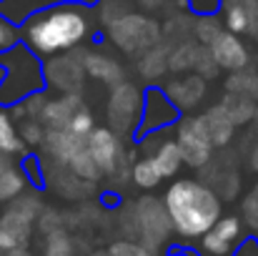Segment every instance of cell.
<instances>
[{
	"mask_svg": "<svg viewBox=\"0 0 258 256\" xmlns=\"http://www.w3.org/2000/svg\"><path fill=\"white\" fill-rule=\"evenodd\" d=\"M93 30L83 5H50L23 20V40L35 56H58L78 48Z\"/></svg>",
	"mask_w": 258,
	"mask_h": 256,
	"instance_id": "6da1fadb",
	"label": "cell"
},
{
	"mask_svg": "<svg viewBox=\"0 0 258 256\" xmlns=\"http://www.w3.org/2000/svg\"><path fill=\"white\" fill-rule=\"evenodd\" d=\"M163 203L168 209L173 231L180 239H201L223 216L221 196L208 183L196 178L173 181L166 188Z\"/></svg>",
	"mask_w": 258,
	"mask_h": 256,
	"instance_id": "7a4b0ae2",
	"label": "cell"
},
{
	"mask_svg": "<svg viewBox=\"0 0 258 256\" xmlns=\"http://www.w3.org/2000/svg\"><path fill=\"white\" fill-rule=\"evenodd\" d=\"M0 68H3L0 106H5V108H10V106L20 103L23 98L45 88L43 63L25 43H15L13 48L3 50L0 53Z\"/></svg>",
	"mask_w": 258,
	"mask_h": 256,
	"instance_id": "3957f363",
	"label": "cell"
},
{
	"mask_svg": "<svg viewBox=\"0 0 258 256\" xmlns=\"http://www.w3.org/2000/svg\"><path fill=\"white\" fill-rule=\"evenodd\" d=\"M120 226L131 241H141L151 251H161L173 236V224L163 198L156 196H141L136 203H131L123 216Z\"/></svg>",
	"mask_w": 258,
	"mask_h": 256,
	"instance_id": "277c9868",
	"label": "cell"
},
{
	"mask_svg": "<svg viewBox=\"0 0 258 256\" xmlns=\"http://www.w3.org/2000/svg\"><path fill=\"white\" fill-rule=\"evenodd\" d=\"M108 30V40L113 48H118L125 56L138 58L141 53H146L148 48H153L156 43L163 40V25L161 20H156L148 13H125L118 20H113L110 25H105Z\"/></svg>",
	"mask_w": 258,
	"mask_h": 256,
	"instance_id": "5b68a950",
	"label": "cell"
},
{
	"mask_svg": "<svg viewBox=\"0 0 258 256\" xmlns=\"http://www.w3.org/2000/svg\"><path fill=\"white\" fill-rule=\"evenodd\" d=\"M141 108H143V88L138 83L120 81V83L110 85V95L105 106L108 128L118 136H136Z\"/></svg>",
	"mask_w": 258,
	"mask_h": 256,
	"instance_id": "8992f818",
	"label": "cell"
},
{
	"mask_svg": "<svg viewBox=\"0 0 258 256\" xmlns=\"http://www.w3.org/2000/svg\"><path fill=\"white\" fill-rule=\"evenodd\" d=\"M173 141L178 143L185 166H190V169H206L208 166V161L213 156V143L208 138V131H206L201 116L178 118Z\"/></svg>",
	"mask_w": 258,
	"mask_h": 256,
	"instance_id": "52a82bcc",
	"label": "cell"
},
{
	"mask_svg": "<svg viewBox=\"0 0 258 256\" xmlns=\"http://www.w3.org/2000/svg\"><path fill=\"white\" fill-rule=\"evenodd\" d=\"M86 143L103 176H110V178L123 176V171L128 169V156L123 151L118 133H113L108 126H95L86 136Z\"/></svg>",
	"mask_w": 258,
	"mask_h": 256,
	"instance_id": "ba28073f",
	"label": "cell"
},
{
	"mask_svg": "<svg viewBox=\"0 0 258 256\" xmlns=\"http://www.w3.org/2000/svg\"><path fill=\"white\" fill-rule=\"evenodd\" d=\"M43 78H45L48 88H53L58 93H78L86 83L83 50H78V56H76V48L68 53L50 56L43 63Z\"/></svg>",
	"mask_w": 258,
	"mask_h": 256,
	"instance_id": "9c48e42d",
	"label": "cell"
},
{
	"mask_svg": "<svg viewBox=\"0 0 258 256\" xmlns=\"http://www.w3.org/2000/svg\"><path fill=\"white\" fill-rule=\"evenodd\" d=\"M178 118H180V113L175 111V106L166 98V93L161 88H146L136 133H161L163 128L175 126Z\"/></svg>",
	"mask_w": 258,
	"mask_h": 256,
	"instance_id": "30bf717a",
	"label": "cell"
},
{
	"mask_svg": "<svg viewBox=\"0 0 258 256\" xmlns=\"http://www.w3.org/2000/svg\"><path fill=\"white\" fill-rule=\"evenodd\" d=\"M161 90L175 106L178 113H190V111H196L203 103V98L208 93V81L201 78L198 73H180L178 78L166 81Z\"/></svg>",
	"mask_w": 258,
	"mask_h": 256,
	"instance_id": "8fae6325",
	"label": "cell"
},
{
	"mask_svg": "<svg viewBox=\"0 0 258 256\" xmlns=\"http://www.w3.org/2000/svg\"><path fill=\"white\" fill-rule=\"evenodd\" d=\"M243 239V221L238 216H221L203 236L201 249L208 256H226Z\"/></svg>",
	"mask_w": 258,
	"mask_h": 256,
	"instance_id": "7c38bea8",
	"label": "cell"
},
{
	"mask_svg": "<svg viewBox=\"0 0 258 256\" xmlns=\"http://www.w3.org/2000/svg\"><path fill=\"white\" fill-rule=\"evenodd\" d=\"M208 50H211L216 66H218L221 71H228V73L243 71V68H248V63H251V53H248L246 43L241 40V35L228 33V30H221V33L216 35V40L208 45Z\"/></svg>",
	"mask_w": 258,
	"mask_h": 256,
	"instance_id": "4fadbf2b",
	"label": "cell"
},
{
	"mask_svg": "<svg viewBox=\"0 0 258 256\" xmlns=\"http://www.w3.org/2000/svg\"><path fill=\"white\" fill-rule=\"evenodd\" d=\"M221 20L228 33L258 40V0H221Z\"/></svg>",
	"mask_w": 258,
	"mask_h": 256,
	"instance_id": "5bb4252c",
	"label": "cell"
},
{
	"mask_svg": "<svg viewBox=\"0 0 258 256\" xmlns=\"http://www.w3.org/2000/svg\"><path fill=\"white\" fill-rule=\"evenodd\" d=\"M83 98L81 93H60L55 98H48L43 111H40V121L45 128H53V131H66L71 118L83 108Z\"/></svg>",
	"mask_w": 258,
	"mask_h": 256,
	"instance_id": "9a60e30c",
	"label": "cell"
},
{
	"mask_svg": "<svg viewBox=\"0 0 258 256\" xmlns=\"http://www.w3.org/2000/svg\"><path fill=\"white\" fill-rule=\"evenodd\" d=\"M83 68L86 76L105 85H115L120 81H125V66L103 50H83Z\"/></svg>",
	"mask_w": 258,
	"mask_h": 256,
	"instance_id": "2e32d148",
	"label": "cell"
},
{
	"mask_svg": "<svg viewBox=\"0 0 258 256\" xmlns=\"http://www.w3.org/2000/svg\"><path fill=\"white\" fill-rule=\"evenodd\" d=\"M83 146H86V138L73 136V133H68V131H53V128L45 131V138H43V143H40V148H43V153L48 156V161L63 164V166H66Z\"/></svg>",
	"mask_w": 258,
	"mask_h": 256,
	"instance_id": "e0dca14e",
	"label": "cell"
},
{
	"mask_svg": "<svg viewBox=\"0 0 258 256\" xmlns=\"http://www.w3.org/2000/svg\"><path fill=\"white\" fill-rule=\"evenodd\" d=\"M203 126L208 131V138L213 143V148H223L233 141L236 136V123L231 121V116L226 113V108L221 103H213L203 111Z\"/></svg>",
	"mask_w": 258,
	"mask_h": 256,
	"instance_id": "ac0fdd59",
	"label": "cell"
},
{
	"mask_svg": "<svg viewBox=\"0 0 258 256\" xmlns=\"http://www.w3.org/2000/svg\"><path fill=\"white\" fill-rule=\"evenodd\" d=\"M28 176L23 171V164L15 161V156L0 153V203H10L28 188Z\"/></svg>",
	"mask_w": 258,
	"mask_h": 256,
	"instance_id": "d6986e66",
	"label": "cell"
},
{
	"mask_svg": "<svg viewBox=\"0 0 258 256\" xmlns=\"http://www.w3.org/2000/svg\"><path fill=\"white\" fill-rule=\"evenodd\" d=\"M168 56H171V43L161 40L146 53L136 58V73L143 81H161L168 73Z\"/></svg>",
	"mask_w": 258,
	"mask_h": 256,
	"instance_id": "ffe728a7",
	"label": "cell"
},
{
	"mask_svg": "<svg viewBox=\"0 0 258 256\" xmlns=\"http://www.w3.org/2000/svg\"><path fill=\"white\" fill-rule=\"evenodd\" d=\"M151 156H153V161H156V166H158L163 178H175L178 171L185 166V164H183V156H180V148H178V143H175L173 138L161 141V146H158L156 153H151Z\"/></svg>",
	"mask_w": 258,
	"mask_h": 256,
	"instance_id": "44dd1931",
	"label": "cell"
},
{
	"mask_svg": "<svg viewBox=\"0 0 258 256\" xmlns=\"http://www.w3.org/2000/svg\"><path fill=\"white\" fill-rule=\"evenodd\" d=\"M0 153L3 156H25L28 146L23 143L15 121L8 111H0Z\"/></svg>",
	"mask_w": 258,
	"mask_h": 256,
	"instance_id": "7402d4cb",
	"label": "cell"
},
{
	"mask_svg": "<svg viewBox=\"0 0 258 256\" xmlns=\"http://www.w3.org/2000/svg\"><path fill=\"white\" fill-rule=\"evenodd\" d=\"M198 40H183L178 45H171V56H168V73H193V63H196V53H198Z\"/></svg>",
	"mask_w": 258,
	"mask_h": 256,
	"instance_id": "603a6c76",
	"label": "cell"
},
{
	"mask_svg": "<svg viewBox=\"0 0 258 256\" xmlns=\"http://www.w3.org/2000/svg\"><path fill=\"white\" fill-rule=\"evenodd\" d=\"M131 181L138 186V188H143V191H151V188H158L161 186V181H163V176H161V171L156 166V161H153V156H143V159H138L133 166H131Z\"/></svg>",
	"mask_w": 258,
	"mask_h": 256,
	"instance_id": "cb8c5ba5",
	"label": "cell"
},
{
	"mask_svg": "<svg viewBox=\"0 0 258 256\" xmlns=\"http://www.w3.org/2000/svg\"><path fill=\"white\" fill-rule=\"evenodd\" d=\"M221 106L226 108V113L231 116V121L238 126H246L253 121V113H256V100H248L243 95H236V93H226L221 98Z\"/></svg>",
	"mask_w": 258,
	"mask_h": 256,
	"instance_id": "d4e9b609",
	"label": "cell"
},
{
	"mask_svg": "<svg viewBox=\"0 0 258 256\" xmlns=\"http://www.w3.org/2000/svg\"><path fill=\"white\" fill-rule=\"evenodd\" d=\"M226 93H236L243 95L248 100H258V73L256 71H233L226 78Z\"/></svg>",
	"mask_w": 258,
	"mask_h": 256,
	"instance_id": "484cf974",
	"label": "cell"
},
{
	"mask_svg": "<svg viewBox=\"0 0 258 256\" xmlns=\"http://www.w3.org/2000/svg\"><path fill=\"white\" fill-rule=\"evenodd\" d=\"M221 30H226V28L216 13H203V15L193 18V40H198L201 45H211Z\"/></svg>",
	"mask_w": 258,
	"mask_h": 256,
	"instance_id": "4316f807",
	"label": "cell"
},
{
	"mask_svg": "<svg viewBox=\"0 0 258 256\" xmlns=\"http://www.w3.org/2000/svg\"><path fill=\"white\" fill-rule=\"evenodd\" d=\"M68 169L73 171L76 176H81L83 181H88V183H98L100 178H103V173H100V169H98V164L93 161V156H90V151H88V143L66 164Z\"/></svg>",
	"mask_w": 258,
	"mask_h": 256,
	"instance_id": "83f0119b",
	"label": "cell"
},
{
	"mask_svg": "<svg viewBox=\"0 0 258 256\" xmlns=\"http://www.w3.org/2000/svg\"><path fill=\"white\" fill-rule=\"evenodd\" d=\"M43 256H76V244H73V239L66 234V229L53 231V234L45 236Z\"/></svg>",
	"mask_w": 258,
	"mask_h": 256,
	"instance_id": "f1b7e54d",
	"label": "cell"
},
{
	"mask_svg": "<svg viewBox=\"0 0 258 256\" xmlns=\"http://www.w3.org/2000/svg\"><path fill=\"white\" fill-rule=\"evenodd\" d=\"M45 131L48 128L38 118H23L20 126H18V133H20V138H23L25 146H40L43 138H45Z\"/></svg>",
	"mask_w": 258,
	"mask_h": 256,
	"instance_id": "f546056e",
	"label": "cell"
},
{
	"mask_svg": "<svg viewBox=\"0 0 258 256\" xmlns=\"http://www.w3.org/2000/svg\"><path fill=\"white\" fill-rule=\"evenodd\" d=\"M98 3H100L98 15H100L103 25H110L113 20H118L120 15L133 10V0H98Z\"/></svg>",
	"mask_w": 258,
	"mask_h": 256,
	"instance_id": "4dcf8cb0",
	"label": "cell"
},
{
	"mask_svg": "<svg viewBox=\"0 0 258 256\" xmlns=\"http://www.w3.org/2000/svg\"><path fill=\"white\" fill-rule=\"evenodd\" d=\"M218 71H221V68L216 66V61H213V56H211L208 45H198L196 63H193V73H198L201 78L211 81V78H216V76H218Z\"/></svg>",
	"mask_w": 258,
	"mask_h": 256,
	"instance_id": "1f68e13d",
	"label": "cell"
},
{
	"mask_svg": "<svg viewBox=\"0 0 258 256\" xmlns=\"http://www.w3.org/2000/svg\"><path fill=\"white\" fill-rule=\"evenodd\" d=\"M241 221H246L251 231H258V181L251 186V191L241 203Z\"/></svg>",
	"mask_w": 258,
	"mask_h": 256,
	"instance_id": "d6a6232c",
	"label": "cell"
},
{
	"mask_svg": "<svg viewBox=\"0 0 258 256\" xmlns=\"http://www.w3.org/2000/svg\"><path fill=\"white\" fill-rule=\"evenodd\" d=\"M108 256H156V251H151V249L143 246L141 241L120 239V241H113V244L108 246Z\"/></svg>",
	"mask_w": 258,
	"mask_h": 256,
	"instance_id": "836d02e7",
	"label": "cell"
},
{
	"mask_svg": "<svg viewBox=\"0 0 258 256\" xmlns=\"http://www.w3.org/2000/svg\"><path fill=\"white\" fill-rule=\"evenodd\" d=\"M95 128V118H93V113L88 111V106H83L73 118H71V123H68V133H73V136H81V138H86L88 133Z\"/></svg>",
	"mask_w": 258,
	"mask_h": 256,
	"instance_id": "e575fe53",
	"label": "cell"
},
{
	"mask_svg": "<svg viewBox=\"0 0 258 256\" xmlns=\"http://www.w3.org/2000/svg\"><path fill=\"white\" fill-rule=\"evenodd\" d=\"M35 226H38L40 234H45V236L53 234V231H60V229H63V214L55 211V209H43V211L38 214Z\"/></svg>",
	"mask_w": 258,
	"mask_h": 256,
	"instance_id": "d590c367",
	"label": "cell"
},
{
	"mask_svg": "<svg viewBox=\"0 0 258 256\" xmlns=\"http://www.w3.org/2000/svg\"><path fill=\"white\" fill-rule=\"evenodd\" d=\"M15 43H20V40H18V30H15V25L0 15V53L8 50V48H13Z\"/></svg>",
	"mask_w": 258,
	"mask_h": 256,
	"instance_id": "8d00e7d4",
	"label": "cell"
},
{
	"mask_svg": "<svg viewBox=\"0 0 258 256\" xmlns=\"http://www.w3.org/2000/svg\"><path fill=\"white\" fill-rule=\"evenodd\" d=\"M185 8H190L193 13L203 15V13H216L221 8V0H183Z\"/></svg>",
	"mask_w": 258,
	"mask_h": 256,
	"instance_id": "74e56055",
	"label": "cell"
},
{
	"mask_svg": "<svg viewBox=\"0 0 258 256\" xmlns=\"http://www.w3.org/2000/svg\"><path fill=\"white\" fill-rule=\"evenodd\" d=\"M146 13H161V10H168L173 3H178V5H183V0H136ZM185 8V5H183Z\"/></svg>",
	"mask_w": 258,
	"mask_h": 256,
	"instance_id": "f35d334b",
	"label": "cell"
},
{
	"mask_svg": "<svg viewBox=\"0 0 258 256\" xmlns=\"http://www.w3.org/2000/svg\"><path fill=\"white\" fill-rule=\"evenodd\" d=\"M233 256H258V239L256 236H246L236 244Z\"/></svg>",
	"mask_w": 258,
	"mask_h": 256,
	"instance_id": "ab89813d",
	"label": "cell"
},
{
	"mask_svg": "<svg viewBox=\"0 0 258 256\" xmlns=\"http://www.w3.org/2000/svg\"><path fill=\"white\" fill-rule=\"evenodd\" d=\"M0 256H33L28 251V246H15V249H8V251H0Z\"/></svg>",
	"mask_w": 258,
	"mask_h": 256,
	"instance_id": "60d3db41",
	"label": "cell"
},
{
	"mask_svg": "<svg viewBox=\"0 0 258 256\" xmlns=\"http://www.w3.org/2000/svg\"><path fill=\"white\" fill-rule=\"evenodd\" d=\"M248 161H251V169H253V173H258V141L253 143V148H251V156H248Z\"/></svg>",
	"mask_w": 258,
	"mask_h": 256,
	"instance_id": "b9f144b4",
	"label": "cell"
},
{
	"mask_svg": "<svg viewBox=\"0 0 258 256\" xmlns=\"http://www.w3.org/2000/svg\"><path fill=\"white\" fill-rule=\"evenodd\" d=\"M253 121H256V126H258V103H256V113H253Z\"/></svg>",
	"mask_w": 258,
	"mask_h": 256,
	"instance_id": "7bdbcfd3",
	"label": "cell"
},
{
	"mask_svg": "<svg viewBox=\"0 0 258 256\" xmlns=\"http://www.w3.org/2000/svg\"><path fill=\"white\" fill-rule=\"evenodd\" d=\"M171 256H190V254H183V251H175V254H171Z\"/></svg>",
	"mask_w": 258,
	"mask_h": 256,
	"instance_id": "ee69618b",
	"label": "cell"
},
{
	"mask_svg": "<svg viewBox=\"0 0 258 256\" xmlns=\"http://www.w3.org/2000/svg\"><path fill=\"white\" fill-rule=\"evenodd\" d=\"M95 256H108V251H100V254H95Z\"/></svg>",
	"mask_w": 258,
	"mask_h": 256,
	"instance_id": "f6af8a7d",
	"label": "cell"
},
{
	"mask_svg": "<svg viewBox=\"0 0 258 256\" xmlns=\"http://www.w3.org/2000/svg\"><path fill=\"white\" fill-rule=\"evenodd\" d=\"M0 78H3V68H0Z\"/></svg>",
	"mask_w": 258,
	"mask_h": 256,
	"instance_id": "bcb514c9",
	"label": "cell"
},
{
	"mask_svg": "<svg viewBox=\"0 0 258 256\" xmlns=\"http://www.w3.org/2000/svg\"><path fill=\"white\" fill-rule=\"evenodd\" d=\"M0 3H3V0H0Z\"/></svg>",
	"mask_w": 258,
	"mask_h": 256,
	"instance_id": "7dc6e473",
	"label": "cell"
}]
</instances>
